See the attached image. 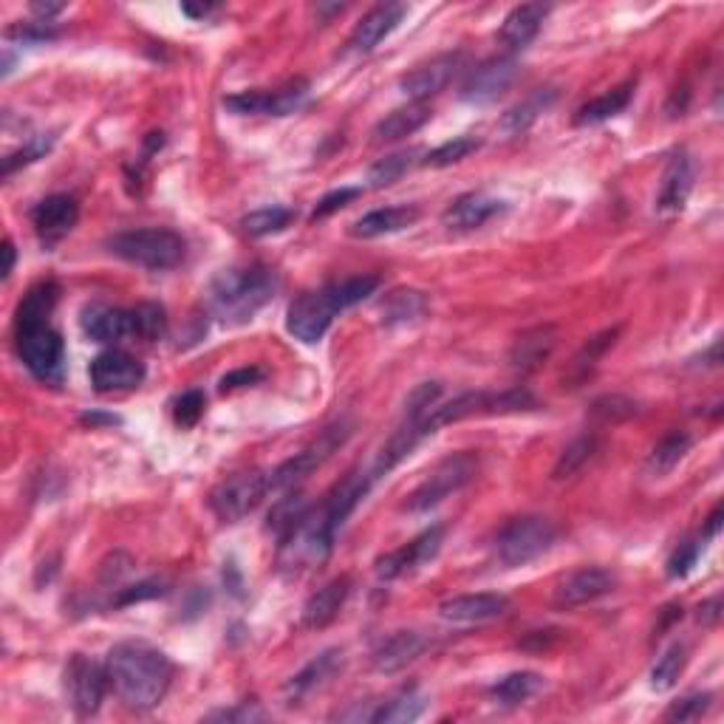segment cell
Listing matches in <instances>:
<instances>
[{"instance_id": "cell-1", "label": "cell", "mask_w": 724, "mask_h": 724, "mask_svg": "<svg viewBox=\"0 0 724 724\" xmlns=\"http://www.w3.org/2000/svg\"><path fill=\"white\" fill-rule=\"evenodd\" d=\"M108 676L114 690L133 711H151L165 699L173 679V665L159 649L147 642H119L108 654Z\"/></svg>"}, {"instance_id": "cell-2", "label": "cell", "mask_w": 724, "mask_h": 724, "mask_svg": "<svg viewBox=\"0 0 724 724\" xmlns=\"http://www.w3.org/2000/svg\"><path fill=\"white\" fill-rule=\"evenodd\" d=\"M277 292V275L270 266L224 270L210 286V309L224 323H247L270 304Z\"/></svg>"}, {"instance_id": "cell-3", "label": "cell", "mask_w": 724, "mask_h": 724, "mask_svg": "<svg viewBox=\"0 0 724 724\" xmlns=\"http://www.w3.org/2000/svg\"><path fill=\"white\" fill-rule=\"evenodd\" d=\"M337 526L325 512V507H311L295 524L281 535V566L289 572H306L323 563L332 553Z\"/></svg>"}, {"instance_id": "cell-4", "label": "cell", "mask_w": 724, "mask_h": 724, "mask_svg": "<svg viewBox=\"0 0 724 724\" xmlns=\"http://www.w3.org/2000/svg\"><path fill=\"white\" fill-rule=\"evenodd\" d=\"M108 249L128 263L145 266L153 272L176 270L187 256V244L179 233L165 227L128 229L108 238Z\"/></svg>"}, {"instance_id": "cell-5", "label": "cell", "mask_w": 724, "mask_h": 724, "mask_svg": "<svg viewBox=\"0 0 724 724\" xmlns=\"http://www.w3.org/2000/svg\"><path fill=\"white\" fill-rule=\"evenodd\" d=\"M478 476V455L470 453V450H462V453H450L448 459L436 464L430 470L428 476L422 478V484L416 487L411 496L405 498V512H414V515H422V512H430L434 507L450 498L453 492H459L462 487H467L473 478Z\"/></svg>"}, {"instance_id": "cell-6", "label": "cell", "mask_w": 724, "mask_h": 724, "mask_svg": "<svg viewBox=\"0 0 724 724\" xmlns=\"http://www.w3.org/2000/svg\"><path fill=\"white\" fill-rule=\"evenodd\" d=\"M558 541V526L549 518L526 515L515 518L498 532L496 538V558L503 566H526L532 560L544 558Z\"/></svg>"}, {"instance_id": "cell-7", "label": "cell", "mask_w": 724, "mask_h": 724, "mask_svg": "<svg viewBox=\"0 0 724 724\" xmlns=\"http://www.w3.org/2000/svg\"><path fill=\"white\" fill-rule=\"evenodd\" d=\"M272 492L270 473L261 470H247V473H235V476L224 478L213 492H210V510L215 518H222L227 524H235L247 518L249 512L258 510L261 501Z\"/></svg>"}, {"instance_id": "cell-8", "label": "cell", "mask_w": 724, "mask_h": 724, "mask_svg": "<svg viewBox=\"0 0 724 724\" xmlns=\"http://www.w3.org/2000/svg\"><path fill=\"white\" fill-rule=\"evenodd\" d=\"M348 436H352V430H348V425H345V422H340V425H332V428H325L323 434L314 439V442L306 444L300 453L292 455L289 462H283L281 467L272 470V473H270L272 492L295 490L297 484L304 482V478H309L311 473H314V470H318L320 464L325 462V459H332L334 450L343 448Z\"/></svg>"}, {"instance_id": "cell-9", "label": "cell", "mask_w": 724, "mask_h": 724, "mask_svg": "<svg viewBox=\"0 0 724 724\" xmlns=\"http://www.w3.org/2000/svg\"><path fill=\"white\" fill-rule=\"evenodd\" d=\"M337 311L343 309H340L332 286H325V289L318 292H306V295H300L297 300H292L289 311H286V329H289L292 337L300 340V343H320L323 334L329 332V325H332Z\"/></svg>"}, {"instance_id": "cell-10", "label": "cell", "mask_w": 724, "mask_h": 724, "mask_svg": "<svg viewBox=\"0 0 724 724\" xmlns=\"http://www.w3.org/2000/svg\"><path fill=\"white\" fill-rule=\"evenodd\" d=\"M17 354H21L23 366L32 371V377H37L40 382L62 380L66 348H62V337L51 329V323L17 332Z\"/></svg>"}, {"instance_id": "cell-11", "label": "cell", "mask_w": 724, "mask_h": 724, "mask_svg": "<svg viewBox=\"0 0 724 724\" xmlns=\"http://www.w3.org/2000/svg\"><path fill=\"white\" fill-rule=\"evenodd\" d=\"M66 693H69L71 708L76 711V716H94L99 711V704L105 699V688L111 683L108 668H103L99 663H94L91 656L74 654L66 665Z\"/></svg>"}, {"instance_id": "cell-12", "label": "cell", "mask_w": 724, "mask_h": 724, "mask_svg": "<svg viewBox=\"0 0 724 724\" xmlns=\"http://www.w3.org/2000/svg\"><path fill=\"white\" fill-rule=\"evenodd\" d=\"M91 385L99 393H114V391H131V388L142 385L145 380V366L139 363L133 354L119 352V348H108V352L97 354L88 368Z\"/></svg>"}, {"instance_id": "cell-13", "label": "cell", "mask_w": 724, "mask_h": 724, "mask_svg": "<svg viewBox=\"0 0 724 724\" xmlns=\"http://www.w3.org/2000/svg\"><path fill=\"white\" fill-rule=\"evenodd\" d=\"M444 544V526H430L428 532H422L419 538L405 544L396 553H388L385 558L377 560V578L380 580H396L402 574L414 572L419 566L430 563L439 555Z\"/></svg>"}, {"instance_id": "cell-14", "label": "cell", "mask_w": 724, "mask_h": 724, "mask_svg": "<svg viewBox=\"0 0 724 724\" xmlns=\"http://www.w3.org/2000/svg\"><path fill=\"white\" fill-rule=\"evenodd\" d=\"M462 55H439L430 62H422L414 71H407L400 80V88L405 97H411L414 103H425L428 97L439 94V91L448 88L453 83V76L462 71Z\"/></svg>"}, {"instance_id": "cell-15", "label": "cell", "mask_w": 724, "mask_h": 724, "mask_svg": "<svg viewBox=\"0 0 724 724\" xmlns=\"http://www.w3.org/2000/svg\"><path fill=\"white\" fill-rule=\"evenodd\" d=\"M617 586V578H614L608 569L601 566H586V569H578V572L566 574L555 586V606L560 608H574V606H586L592 601H601L608 592H614Z\"/></svg>"}, {"instance_id": "cell-16", "label": "cell", "mask_w": 724, "mask_h": 724, "mask_svg": "<svg viewBox=\"0 0 724 724\" xmlns=\"http://www.w3.org/2000/svg\"><path fill=\"white\" fill-rule=\"evenodd\" d=\"M76 218H80V204L74 195L57 193L43 199L35 210H32V227H35L37 238L43 247H55L66 235L74 229Z\"/></svg>"}, {"instance_id": "cell-17", "label": "cell", "mask_w": 724, "mask_h": 724, "mask_svg": "<svg viewBox=\"0 0 724 724\" xmlns=\"http://www.w3.org/2000/svg\"><path fill=\"white\" fill-rule=\"evenodd\" d=\"M515 74L518 62L512 57H492V60L482 62L478 69H473V74L467 76V83L462 88V99L476 105L496 103L503 91L510 88Z\"/></svg>"}, {"instance_id": "cell-18", "label": "cell", "mask_w": 724, "mask_h": 724, "mask_svg": "<svg viewBox=\"0 0 724 724\" xmlns=\"http://www.w3.org/2000/svg\"><path fill=\"white\" fill-rule=\"evenodd\" d=\"M510 612V601L503 594H459L439 606L442 620L448 622H490Z\"/></svg>"}, {"instance_id": "cell-19", "label": "cell", "mask_w": 724, "mask_h": 724, "mask_svg": "<svg viewBox=\"0 0 724 724\" xmlns=\"http://www.w3.org/2000/svg\"><path fill=\"white\" fill-rule=\"evenodd\" d=\"M83 332L97 343H119L124 337H137L133 311L117 309V306L91 304L83 309Z\"/></svg>"}, {"instance_id": "cell-20", "label": "cell", "mask_w": 724, "mask_h": 724, "mask_svg": "<svg viewBox=\"0 0 724 724\" xmlns=\"http://www.w3.org/2000/svg\"><path fill=\"white\" fill-rule=\"evenodd\" d=\"M402 17H405V7H402V3H380V7H373L371 12L363 14V21L354 26L352 37H348V46H352V51H359V55L377 49V46L391 35L393 28L400 26Z\"/></svg>"}, {"instance_id": "cell-21", "label": "cell", "mask_w": 724, "mask_h": 724, "mask_svg": "<svg viewBox=\"0 0 724 724\" xmlns=\"http://www.w3.org/2000/svg\"><path fill=\"white\" fill-rule=\"evenodd\" d=\"M690 190H693V162L688 153H674L663 173V185L656 193V213L674 215L685 207Z\"/></svg>"}, {"instance_id": "cell-22", "label": "cell", "mask_w": 724, "mask_h": 724, "mask_svg": "<svg viewBox=\"0 0 724 724\" xmlns=\"http://www.w3.org/2000/svg\"><path fill=\"white\" fill-rule=\"evenodd\" d=\"M425 649H428V640L419 631H393L373 649V668L380 674H396V670L416 663L425 654Z\"/></svg>"}, {"instance_id": "cell-23", "label": "cell", "mask_w": 724, "mask_h": 724, "mask_svg": "<svg viewBox=\"0 0 724 724\" xmlns=\"http://www.w3.org/2000/svg\"><path fill=\"white\" fill-rule=\"evenodd\" d=\"M546 14H549V7H544V3H521L503 17L501 28H498V40L510 51L526 49L538 37Z\"/></svg>"}, {"instance_id": "cell-24", "label": "cell", "mask_w": 724, "mask_h": 724, "mask_svg": "<svg viewBox=\"0 0 724 724\" xmlns=\"http://www.w3.org/2000/svg\"><path fill=\"white\" fill-rule=\"evenodd\" d=\"M555 345H558V329L555 325H535L518 334L510 348V363L518 371H535L553 357Z\"/></svg>"}, {"instance_id": "cell-25", "label": "cell", "mask_w": 724, "mask_h": 724, "mask_svg": "<svg viewBox=\"0 0 724 724\" xmlns=\"http://www.w3.org/2000/svg\"><path fill=\"white\" fill-rule=\"evenodd\" d=\"M503 210V201L492 199L487 193H467L462 199H455L448 210H444L442 222L448 229H478L482 224H487L492 215H498Z\"/></svg>"}, {"instance_id": "cell-26", "label": "cell", "mask_w": 724, "mask_h": 724, "mask_svg": "<svg viewBox=\"0 0 724 724\" xmlns=\"http://www.w3.org/2000/svg\"><path fill=\"white\" fill-rule=\"evenodd\" d=\"M352 594V580L337 578L332 583H325L323 589L311 594L309 603L304 606V626L306 628H323L332 620H337L340 608L345 606Z\"/></svg>"}, {"instance_id": "cell-27", "label": "cell", "mask_w": 724, "mask_h": 724, "mask_svg": "<svg viewBox=\"0 0 724 724\" xmlns=\"http://www.w3.org/2000/svg\"><path fill=\"white\" fill-rule=\"evenodd\" d=\"M343 668V651L332 649V651H323L320 656H314L309 665H306L300 674H295L286 683V688H283V693H286V699L289 702H295V699H304L306 693H311L314 688H320L323 683H329L337 670Z\"/></svg>"}, {"instance_id": "cell-28", "label": "cell", "mask_w": 724, "mask_h": 724, "mask_svg": "<svg viewBox=\"0 0 724 724\" xmlns=\"http://www.w3.org/2000/svg\"><path fill=\"white\" fill-rule=\"evenodd\" d=\"M371 484H373L371 473H352V476H345L343 482H340L337 487L329 492V496H325L323 507L337 530L345 524V518L357 510V503L366 498V492L371 490Z\"/></svg>"}, {"instance_id": "cell-29", "label": "cell", "mask_w": 724, "mask_h": 724, "mask_svg": "<svg viewBox=\"0 0 724 724\" xmlns=\"http://www.w3.org/2000/svg\"><path fill=\"white\" fill-rule=\"evenodd\" d=\"M416 218H419V210L407 207V204H402V207H382L363 215L359 222L352 224L348 233H352L354 238H380V235H391L411 227Z\"/></svg>"}, {"instance_id": "cell-30", "label": "cell", "mask_w": 724, "mask_h": 724, "mask_svg": "<svg viewBox=\"0 0 724 724\" xmlns=\"http://www.w3.org/2000/svg\"><path fill=\"white\" fill-rule=\"evenodd\" d=\"M434 117L428 103H407L405 108H396L388 117H382L373 128V142H396V139H405L411 133H416L422 124Z\"/></svg>"}, {"instance_id": "cell-31", "label": "cell", "mask_w": 724, "mask_h": 724, "mask_svg": "<svg viewBox=\"0 0 724 724\" xmlns=\"http://www.w3.org/2000/svg\"><path fill=\"white\" fill-rule=\"evenodd\" d=\"M57 295H60V289H57V283H51V281L32 286V289L26 292V297L21 300V306H17L14 329L23 332V329L49 325L51 311H55V306H57Z\"/></svg>"}, {"instance_id": "cell-32", "label": "cell", "mask_w": 724, "mask_h": 724, "mask_svg": "<svg viewBox=\"0 0 724 724\" xmlns=\"http://www.w3.org/2000/svg\"><path fill=\"white\" fill-rule=\"evenodd\" d=\"M428 311V297L419 289H393L382 297L380 320L382 325H407L422 320Z\"/></svg>"}, {"instance_id": "cell-33", "label": "cell", "mask_w": 724, "mask_h": 724, "mask_svg": "<svg viewBox=\"0 0 724 724\" xmlns=\"http://www.w3.org/2000/svg\"><path fill=\"white\" fill-rule=\"evenodd\" d=\"M544 690V676L535 674V670H515V674L503 676L490 688V699L501 708H515V704H524L526 699H532L535 693Z\"/></svg>"}, {"instance_id": "cell-34", "label": "cell", "mask_w": 724, "mask_h": 724, "mask_svg": "<svg viewBox=\"0 0 724 724\" xmlns=\"http://www.w3.org/2000/svg\"><path fill=\"white\" fill-rule=\"evenodd\" d=\"M690 444H693L690 434H685V430H670V434L663 436V439L654 444V450L649 453V462H645V473H649L651 478L668 476L670 470L683 462L685 455H688Z\"/></svg>"}, {"instance_id": "cell-35", "label": "cell", "mask_w": 724, "mask_h": 724, "mask_svg": "<svg viewBox=\"0 0 724 724\" xmlns=\"http://www.w3.org/2000/svg\"><path fill=\"white\" fill-rule=\"evenodd\" d=\"M428 708V697L419 688H405L388 702H382L380 711L371 713V722H385V724H407L425 713Z\"/></svg>"}, {"instance_id": "cell-36", "label": "cell", "mask_w": 724, "mask_h": 724, "mask_svg": "<svg viewBox=\"0 0 724 724\" xmlns=\"http://www.w3.org/2000/svg\"><path fill=\"white\" fill-rule=\"evenodd\" d=\"M631 94H634V80H628V83L606 91L603 97L592 99V103H586L583 108H580L578 117H574V124L583 128V124H597V122H606V119L617 117V114H620L622 108L631 103Z\"/></svg>"}, {"instance_id": "cell-37", "label": "cell", "mask_w": 724, "mask_h": 724, "mask_svg": "<svg viewBox=\"0 0 724 724\" xmlns=\"http://www.w3.org/2000/svg\"><path fill=\"white\" fill-rule=\"evenodd\" d=\"M553 103H555V91L538 88L535 94H530L524 103H518L515 108H510V111L503 114L501 122H498V128H501L503 133H524L526 128H530V124L535 122V119H538Z\"/></svg>"}, {"instance_id": "cell-38", "label": "cell", "mask_w": 724, "mask_h": 724, "mask_svg": "<svg viewBox=\"0 0 724 724\" xmlns=\"http://www.w3.org/2000/svg\"><path fill=\"white\" fill-rule=\"evenodd\" d=\"M597 450H601V442H597L594 436H580V439H574V442L558 455V462H555V470H553L555 482H563V478L578 476L580 470L586 467L594 455H597Z\"/></svg>"}, {"instance_id": "cell-39", "label": "cell", "mask_w": 724, "mask_h": 724, "mask_svg": "<svg viewBox=\"0 0 724 724\" xmlns=\"http://www.w3.org/2000/svg\"><path fill=\"white\" fill-rule=\"evenodd\" d=\"M416 156H419V151H400L391 153V156H382V159L373 162L371 170H368V185L371 187L393 185V181L402 179V176L416 165Z\"/></svg>"}, {"instance_id": "cell-40", "label": "cell", "mask_w": 724, "mask_h": 724, "mask_svg": "<svg viewBox=\"0 0 724 724\" xmlns=\"http://www.w3.org/2000/svg\"><path fill=\"white\" fill-rule=\"evenodd\" d=\"M685 663H688V649H685L683 642L668 645V649L663 651V656L656 660L654 670H651V685H654L656 690L674 688L679 674L685 670Z\"/></svg>"}, {"instance_id": "cell-41", "label": "cell", "mask_w": 724, "mask_h": 724, "mask_svg": "<svg viewBox=\"0 0 724 724\" xmlns=\"http://www.w3.org/2000/svg\"><path fill=\"white\" fill-rule=\"evenodd\" d=\"M292 218H295V213L289 207H263L249 213L241 222V227L252 238H263V235H275L289 227Z\"/></svg>"}, {"instance_id": "cell-42", "label": "cell", "mask_w": 724, "mask_h": 724, "mask_svg": "<svg viewBox=\"0 0 724 724\" xmlns=\"http://www.w3.org/2000/svg\"><path fill=\"white\" fill-rule=\"evenodd\" d=\"M380 286V277L377 275H359V277H348L343 283H332V292L337 297L340 309H352V306L363 304L368 295H373Z\"/></svg>"}, {"instance_id": "cell-43", "label": "cell", "mask_w": 724, "mask_h": 724, "mask_svg": "<svg viewBox=\"0 0 724 724\" xmlns=\"http://www.w3.org/2000/svg\"><path fill=\"white\" fill-rule=\"evenodd\" d=\"M478 151V139H470V137H459V139H450V142H444V145H439L436 151H430L425 159H422V165L425 167H448V165H455V162L467 159L470 153Z\"/></svg>"}, {"instance_id": "cell-44", "label": "cell", "mask_w": 724, "mask_h": 724, "mask_svg": "<svg viewBox=\"0 0 724 724\" xmlns=\"http://www.w3.org/2000/svg\"><path fill=\"white\" fill-rule=\"evenodd\" d=\"M306 94H309L306 80H292L283 88L270 91V117H286V114L297 111L304 105Z\"/></svg>"}, {"instance_id": "cell-45", "label": "cell", "mask_w": 724, "mask_h": 724, "mask_svg": "<svg viewBox=\"0 0 724 724\" xmlns=\"http://www.w3.org/2000/svg\"><path fill=\"white\" fill-rule=\"evenodd\" d=\"M133 311V323H137V337L142 340H159L167 329L165 309L156 304H142Z\"/></svg>"}, {"instance_id": "cell-46", "label": "cell", "mask_w": 724, "mask_h": 724, "mask_svg": "<svg viewBox=\"0 0 724 724\" xmlns=\"http://www.w3.org/2000/svg\"><path fill=\"white\" fill-rule=\"evenodd\" d=\"M306 510H309V507H306L304 498H300V496H286V498H281V501L275 503V510L270 512V530L275 532L277 538H281L283 532L289 530V526L295 524L297 518L304 515Z\"/></svg>"}, {"instance_id": "cell-47", "label": "cell", "mask_w": 724, "mask_h": 724, "mask_svg": "<svg viewBox=\"0 0 724 724\" xmlns=\"http://www.w3.org/2000/svg\"><path fill=\"white\" fill-rule=\"evenodd\" d=\"M637 414V405L620 393H612V396H601V400H594L592 405V416L601 422H622L628 416Z\"/></svg>"}, {"instance_id": "cell-48", "label": "cell", "mask_w": 724, "mask_h": 724, "mask_svg": "<svg viewBox=\"0 0 724 724\" xmlns=\"http://www.w3.org/2000/svg\"><path fill=\"white\" fill-rule=\"evenodd\" d=\"M614 337H617V329H612V332H603V334H597L594 340H589L586 348L574 357V373H578V377H586V373L597 366V359H601L603 354L612 348Z\"/></svg>"}, {"instance_id": "cell-49", "label": "cell", "mask_w": 724, "mask_h": 724, "mask_svg": "<svg viewBox=\"0 0 724 724\" xmlns=\"http://www.w3.org/2000/svg\"><path fill=\"white\" fill-rule=\"evenodd\" d=\"M201 414H204V393L201 391H185L173 405V419L179 428H193Z\"/></svg>"}, {"instance_id": "cell-50", "label": "cell", "mask_w": 724, "mask_h": 724, "mask_svg": "<svg viewBox=\"0 0 724 724\" xmlns=\"http://www.w3.org/2000/svg\"><path fill=\"white\" fill-rule=\"evenodd\" d=\"M224 105L235 114H266L270 117V91H241V94L224 99Z\"/></svg>"}, {"instance_id": "cell-51", "label": "cell", "mask_w": 724, "mask_h": 724, "mask_svg": "<svg viewBox=\"0 0 724 724\" xmlns=\"http://www.w3.org/2000/svg\"><path fill=\"white\" fill-rule=\"evenodd\" d=\"M49 147H51L49 137H32L26 145L21 147V151L12 153V156H7V159H3V176H12V173L17 170L21 165H28V162L40 159L43 153H49Z\"/></svg>"}, {"instance_id": "cell-52", "label": "cell", "mask_w": 724, "mask_h": 724, "mask_svg": "<svg viewBox=\"0 0 724 724\" xmlns=\"http://www.w3.org/2000/svg\"><path fill=\"white\" fill-rule=\"evenodd\" d=\"M711 708V693H693V697H685L683 702H676L665 719L668 722H693V719H702Z\"/></svg>"}, {"instance_id": "cell-53", "label": "cell", "mask_w": 724, "mask_h": 724, "mask_svg": "<svg viewBox=\"0 0 724 724\" xmlns=\"http://www.w3.org/2000/svg\"><path fill=\"white\" fill-rule=\"evenodd\" d=\"M699 553H702V546H699L697 541H685V544H679V549L668 558L670 578H685V574L697 566Z\"/></svg>"}, {"instance_id": "cell-54", "label": "cell", "mask_w": 724, "mask_h": 724, "mask_svg": "<svg viewBox=\"0 0 724 724\" xmlns=\"http://www.w3.org/2000/svg\"><path fill=\"white\" fill-rule=\"evenodd\" d=\"M359 193H363V190H357V187H343V190H334V193L323 195L318 207H314V218H325V215L337 213L340 207H345V204L357 199Z\"/></svg>"}, {"instance_id": "cell-55", "label": "cell", "mask_w": 724, "mask_h": 724, "mask_svg": "<svg viewBox=\"0 0 724 724\" xmlns=\"http://www.w3.org/2000/svg\"><path fill=\"white\" fill-rule=\"evenodd\" d=\"M156 594H162V586H159V583H156V580H147V583H139V586L122 589V594H119L117 606H128V603L147 601V597H156Z\"/></svg>"}, {"instance_id": "cell-56", "label": "cell", "mask_w": 724, "mask_h": 724, "mask_svg": "<svg viewBox=\"0 0 724 724\" xmlns=\"http://www.w3.org/2000/svg\"><path fill=\"white\" fill-rule=\"evenodd\" d=\"M263 377L261 368H238V371L227 373L222 380V391H235V388H244V385H252V382H258Z\"/></svg>"}, {"instance_id": "cell-57", "label": "cell", "mask_w": 724, "mask_h": 724, "mask_svg": "<svg viewBox=\"0 0 724 724\" xmlns=\"http://www.w3.org/2000/svg\"><path fill=\"white\" fill-rule=\"evenodd\" d=\"M32 12L40 14L43 23H49V17H55L57 12H62V3H32Z\"/></svg>"}, {"instance_id": "cell-58", "label": "cell", "mask_w": 724, "mask_h": 724, "mask_svg": "<svg viewBox=\"0 0 724 724\" xmlns=\"http://www.w3.org/2000/svg\"><path fill=\"white\" fill-rule=\"evenodd\" d=\"M719 530H722V510H713L711 518H708V524H704V538H716Z\"/></svg>"}, {"instance_id": "cell-59", "label": "cell", "mask_w": 724, "mask_h": 724, "mask_svg": "<svg viewBox=\"0 0 724 724\" xmlns=\"http://www.w3.org/2000/svg\"><path fill=\"white\" fill-rule=\"evenodd\" d=\"M181 12L190 14V17H207L210 12H215V7H213V3H204V7H193V3H185V7H181Z\"/></svg>"}, {"instance_id": "cell-60", "label": "cell", "mask_w": 724, "mask_h": 724, "mask_svg": "<svg viewBox=\"0 0 724 724\" xmlns=\"http://www.w3.org/2000/svg\"><path fill=\"white\" fill-rule=\"evenodd\" d=\"M3 256H7V263H3V277H9L14 270V244L12 241L3 244Z\"/></svg>"}]
</instances>
